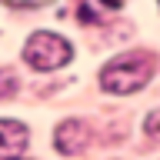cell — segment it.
<instances>
[{"instance_id": "obj_1", "label": "cell", "mask_w": 160, "mask_h": 160, "mask_svg": "<svg viewBox=\"0 0 160 160\" xmlns=\"http://www.w3.org/2000/svg\"><path fill=\"white\" fill-rule=\"evenodd\" d=\"M153 73V57L150 53H120L103 67L100 83L110 93H133L150 80Z\"/></svg>"}, {"instance_id": "obj_2", "label": "cell", "mask_w": 160, "mask_h": 160, "mask_svg": "<svg viewBox=\"0 0 160 160\" xmlns=\"http://www.w3.org/2000/svg\"><path fill=\"white\" fill-rule=\"evenodd\" d=\"M70 57H73V47L60 33H50V30H37L23 43V60L33 70H57L63 63H70Z\"/></svg>"}, {"instance_id": "obj_3", "label": "cell", "mask_w": 160, "mask_h": 160, "mask_svg": "<svg viewBox=\"0 0 160 160\" xmlns=\"http://www.w3.org/2000/svg\"><path fill=\"white\" fill-rule=\"evenodd\" d=\"M87 127L80 123V120H63L53 133V143H57L60 153H80V150L87 147Z\"/></svg>"}, {"instance_id": "obj_4", "label": "cell", "mask_w": 160, "mask_h": 160, "mask_svg": "<svg viewBox=\"0 0 160 160\" xmlns=\"http://www.w3.org/2000/svg\"><path fill=\"white\" fill-rule=\"evenodd\" d=\"M27 127L17 120H0V157H17L27 150Z\"/></svg>"}, {"instance_id": "obj_5", "label": "cell", "mask_w": 160, "mask_h": 160, "mask_svg": "<svg viewBox=\"0 0 160 160\" xmlns=\"http://www.w3.org/2000/svg\"><path fill=\"white\" fill-rule=\"evenodd\" d=\"M120 3H123V0H80V20H83V23H93L100 13L120 10Z\"/></svg>"}, {"instance_id": "obj_6", "label": "cell", "mask_w": 160, "mask_h": 160, "mask_svg": "<svg viewBox=\"0 0 160 160\" xmlns=\"http://www.w3.org/2000/svg\"><path fill=\"white\" fill-rule=\"evenodd\" d=\"M17 93V77L13 70H0V97H13Z\"/></svg>"}, {"instance_id": "obj_7", "label": "cell", "mask_w": 160, "mask_h": 160, "mask_svg": "<svg viewBox=\"0 0 160 160\" xmlns=\"http://www.w3.org/2000/svg\"><path fill=\"white\" fill-rule=\"evenodd\" d=\"M143 127H147V133H150V137H157V140H160V110H153V113H150Z\"/></svg>"}, {"instance_id": "obj_8", "label": "cell", "mask_w": 160, "mask_h": 160, "mask_svg": "<svg viewBox=\"0 0 160 160\" xmlns=\"http://www.w3.org/2000/svg\"><path fill=\"white\" fill-rule=\"evenodd\" d=\"M0 160H23V157H20V153H17V157H0Z\"/></svg>"}]
</instances>
